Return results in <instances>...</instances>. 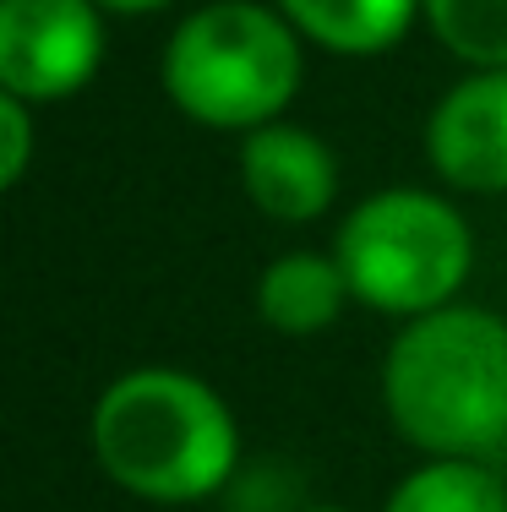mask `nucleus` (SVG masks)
<instances>
[{
    "mask_svg": "<svg viewBox=\"0 0 507 512\" xmlns=\"http://www.w3.org/2000/svg\"><path fill=\"white\" fill-rule=\"evenodd\" d=\"M88 442L104 480L137 502L186 507L240 480L235 409L202 376L175 365H137L99 393Z\"/></svg>",
    "mask_w": 507,
    "mask_h": 512,
    "instance_id": "1",
    "label": "nucleus"
},
{
    "mask_svg": "<svg viewBox=\"0 0 507 512\" xmlns=\"http://www.w3.org/2000/svg\"><path fill=\"white\" fill-rule=\"evenodd\" d=\"M382 404L415 453L497 463L507 453V316L453 300L404 322L382 360Z\"/></svg>",
    "mask_w": 507,
    "mask_h": 512,
    "instance_id": "2",
    "label": "nucleus"
},
{
    "mask_svg": "<svg viewBox=\"0 0 507 512\" xmlns=\"http://www.w3.org/2000/svg\"><path fill=\"white\" fill-rule=\"evenodd\" d=\"M159 77L169 104L208 131H257L284 120L300 93L306 55L279 6L262 0H208L169 33Z\"/></svg>",
    "mask_w": 507,
    "mask_h": 512,
    "instance_id": "3",
    "label": "nucleus"
},
{
    "mask_svg": "<svg viewBox=\"0 0 507 512\" xmlns=\"http://www.w3.org/2000/svg\"><path fill=\"white\" fill-rule=\"evenodd\" d=\"M333 256L360 306L415 322L458 300L475 267V235L448 197L420 186H388L344 213Z\"/></svg>",
    "mask_w": 507,
    "mask_h": 512,
    "instance_id": "4",
    "label": "nucleus"
},
{
    "mask_svg": "<svg viewBox=\"0 0 507 512\" xmlns=\"http://www.w3.org/2000/svg\"><path fill=\"white\" fill-rule=\"evenodd\" d=\"M104 66V11L93 0H0V88L22 104H60Z\"/></svg>",
    "mask_w": 507,
    "mask_h": 512,
    "instance_id": "5",
    "label": "nucleus"
},
{
    "mask_svg": "<svg viewBox=\"0 0 507 512\" xmlns=\"http://www.w3.org/2000/svg\"><path fill=\"white\" fill-rule=\"evenodd\" d=\"M426 158L442 186L469 197L507 191V66L458 77L426 115Z\"/></svg>",
    "mask_w": 507,
    "mask_h": 512,
    "instance_id": "6",
    "label": "nucleus"
},
{
    "mask_svg": "<svg viewBox=\"0 0 507 512\" xmlns=\"http://www.w3.org/2000/svg\"><path fill=\"white\" fill-rule=\"evenodd\" d=\"M240 191L273 224H317L338 197V158L317 131L268 120L240 137Z\"/></svg>",
    "mask_w": 507,
    "mask_h": 512,
    "instance_id": "7",
    "label": "nucleus"
},
{
    "mask_svg": "<svg viewBox=\"0 0 507 512\" xmlns=\"http://www.w3.org/2000/svg\"><path fill=\"white\" fill-rule=\"evenodd\" d=\"M349 300H355V289L333 251H284L257 278V316L284 338L328 333Z\"/></svg>",
    "mask_w": 507,
    "mask_h": 512,
    "instance_id": "8",
    "label": "nucleus"
},
{
    "mask_svg": "<svg viewBox=\"0 0 507 512\" xmlns=\"http://www.w3.org/2000/svg\"><path fill=\"white\" fill-rule=\"evenodd\" d=\"M289 28L328 55H388L420 17V0H273Z\"/></svg>",
    "mask_w": 507,
    "mask_h": 512,
    "instance_id": "9",
    "label": "nucleus"
},
{
    "mask_svg": "<svg viewBox=\"0 0 507 512\" xmlns=\"http://www.w3.org/2000/svg\"><path fill=\"white\" fill-rule=\"evenodd\" d=\"M382 512H507V480L486 458H426L388 491Z\"/></svg>",
    "mask_w": 507,
    "mask_h": 512,
    "instance_id": "10",
    "label": "nucleus"
},
{
    "mask_svg": "<svg viewBox=\"0 0 507 512\" xmlns=\"http://www.w3.org/2000/svg\"><path fill=\"white\" fill-rule=\"evenodd\" d=\"M420 17L469 71L507 66V0H420Z\"/></svg>",
    "mask_w": 507,
    "mask_h": 512,
    "instance_id": "11",
    "label": "nucleus"
},
{
    "mask_svg": "<svg viewBox=\"0 0 507 512\" xmlns=\"http://www.w3.org/2000/svg\"><path fill=\"white\" fill-rule=\"evenodd\" d=\"M33 104H22L17 93L0 88V197L28 175L33 164Z\"/></svg>",
    "mask_w": 507,
    "mask_h": 512,
    "instance_id": "12",
    "label": "nucleus"
},
{
    "mask_svg": "<svg viewBox=\"0 0 507 512\" xmlns=\"http://www.w3.org/2000/svg\"><path fill=\"white\" fill-rule=\"evenodd\" d=\"M93 6H99L104 17H148V11H164V6H175V0H93Z\"/></svg>",
    "mask_w": 507,
    "mask_h": 512,
    "instance_id": "13",
    "label": "nucleus"
},
{
    "mask_svg": "<svg viewBox=\"0 0 507 512\" xmlns=\"http://www.w3.org/2000/svg\"><path fill=\"white\" fill-rule=\"evenodd\" d=\"M300 512H349V507H300Z\"/></svg>",
    "mask_w": 507,
    "mask_h": 512,
    "instance_id": "14",
    "label": "nucleus"
}]
</instances>
